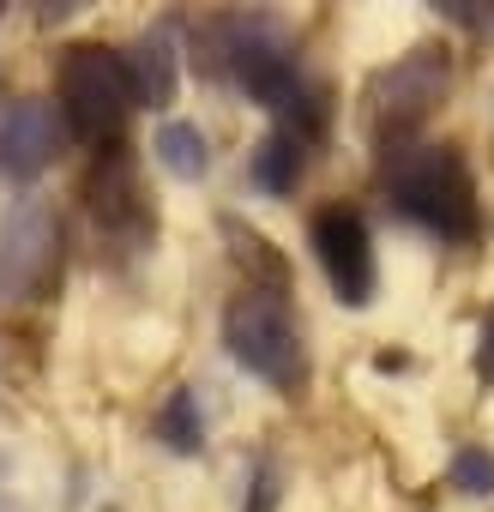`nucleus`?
<instances>
[{"instance_id": "nucleus-3", "label": "nucleus", "mask_w": 494, "mask_h": 512, "mask_svg": "<svg viewBox=\"0 0 494 512\" xmlns=\"http://www.w3.org/2000/svg\"><path fill=\"white\" fill-rule=\"evenodd\" d=\"M133 109H139V97H133V73H127L121 49L73 43L61 55V115L79 139H91V145L115 139Z\"/></svg>"}, {"instance_id": "nucleus-7", "label": "nucleus", "mask_w": 494, "mask_h": 512, "mask_svg": "<svg viewBox=\"0 0 494 512\" xmlns=\"http://www.w3.org/2000/svg\"><path fill=\"white\" fill-rule=\"evenodd\" d=\"M67 127L61 115L43 103V97H19L7 103V115H0V175H13V181H31L55 163Z\"/></svg>"}, {"instance_id": "nucleus-11", "label": "nucleus", "mask_w": 494, "mask_h": 512, "mask_svg": "<svg viewBox=\"0 0 494 512\" xmlns=\"http://www.w3.org/2000/svg\"><path fill=\"white\" fill-rule=\"evenodd\" d=\"M157 163L169 175H181V181H199L211 169V145H205V133L193 121H163L157 127Z\"/></svg>"}, {"instance_id": "nucleus-2", "label": "nucleus", "mask_w": 494, "mask_h": 512, "mask_svg": "<svg viewBox=\"0 0 494 512\" xmlns=\"http://www.w3.org/2000/svg\"><path fill=\"white\" fill-rule=\"evenodd\" d=\"M223 344H229V356L254 374V380H266L278 392H302L308 350H302V326H296V314H290V302H284L278 284H247L229 302Z\"/></svg>"}, {"instance_id": "nucleus-14", "label": "nucleus", "mask_w": 494, "mask_h": 512, "mask_svg": "<svg viewBox=\"0 0 494 512\" xmlns=\"http://www.w3.org/2000/svg\"><path fill=\"white\" fill-rule=\"evenodd\" d=\"M278 500H284V488H278V464H254V482H247V506L241 512H278Z\"/></svg>"}, {"instance_id": "nucleus-15", "label": "nucleus", "mask_w": 494, "mask_h": 512, "mask_svg": "<svg viewBox=\"0 0 494 512\" xmlns=\"http://www.w3.org/2000/svg\"><path fill=\"white\" fill-rule=\"evenodd\" d=\"M488 374H494V314H488V326H482V356H476Z\"/></svg>"}, {"instance_id": "nucleus-12", "label": "nucleus", "mask_w": 494, "mask_h": 512, "mask_svg": "<svg viewBox=\"0 0 494 512\" xmlns=\"http://www.w3.org/2000/svg\"><path fill=\"white\" fill-rule=\"evenodd\" d=\"M157 440H163L169 452H181V458H193V452L205 446V422H199V398H193V386L169 392V404L157 410Z\"/></svg>"}, {"instance_id": "nucleus-8", "label": "nucleus", "mask_w": 494, "mask_h": 512, "mask_svg": "<svg viewBox=\"0 0 494 512\" xmlns=\"http://www.w3.org/2000/svg\"><path fill=\"white\" fill-rule=\"evenodd\" d=\"M91 217H97V229H109V235H121L133 247L151 235V205L139 193V169H133L127 151L97 157V169H91Z\"/></svg>"}, {"instance_id": "nucleus-1", "label": "nucleus", "mask_w": 494, "mask_h": 512, "mask_svg": "<svg viewBox=\"0 0 494 512\" xmlns=\"http://www.w3.org/2000/svg\"><path fill=\"white\" fill-rule=\"evenodd\" d=\"M386 193L416 229L440 241H476L482 229L476 175L458 145H410V139L386 145Z\"/></svg>"}, {"instance_id": "nucleus-9", "label": "nucleus", "mask_w": 494, "mask_h": 512, "mask_svg": "<svg viewBox=\"0 0 494 512\" xmlns=\"http://www.w3.org/2000/svg\"><path fill=\"white\" fill-rule=\"evenodd\" d=\"M121 61H127V73H133V97H139L145 109H169V103H175L181 73H175V49H169V37H163V31L139 37V43H133V55H121Z\"/></svg>"}, {"instance_id": "nucleus-4", "label": "nucleus", "mask_w": 494, "mask_h": 512, "mask_svg": "<svg viewBox=\"0 0 494 512\" xmlns=\"http://www.w3.org/2000/svg\"><path fill=\"white\" fill-rule=\"evenodd\" d=\"M55 278H61V217L49 199L25 193L0 217V308L43 302Z\"/></svg>"}, {"instance_id": "nucleus-6", "label": "nucleus", "mask_w": 494, "mask_h": 512, "mask_svg": "<svg viewBox=\"0 0 494 512\" xmlns=\"http://www.w3.org/2000/svg\"><path fill=\"white\" fill-rule=\"evenodd\" d=\"M314 253L326 266V284L344 308H368L374 290H380V266H374V235H368V217L356 205H326L314 211Z\"/></svg>"}, {"instance_id": "nucleus-10", "label": "nucleus", "mask_w": 494, "mask_h": 512, "mask_svg": "<svg viewBox=\"0 0 494 512\" xmlns=\"http://www.w3.org/2000/svg\"><path fill=\"white\" fill-rule=\"evenodd\" d=\"M302 163H308V139H296L290 127H272L254 151V187L266 193H296L302 181Z\"/></svg>"}, {"instance_id": "nucleus-13", "label": "nucleus", "mask_w": 494, "mask_h": 512, "mask_svg": "<svg viewBox=\"0 0 494 512\" xmlns=\"http://www.w3.org/2000/svg\"><path fill=\"white\" fill-rule=\"evenodd\" d=\"M452 488H464V494H494V452H488V446H458V458H452Z\"/></svg>"}, {"instance_id": "nucleus-5", "label": "nucleus", "mask_w": 494, "mask_h": 512, "mask_svg": "<svg viewBox=\"0 0 494 512\" xmlns=\"http://www.w3.org/2000/svg\"><path fill=\"white\" fill-rule=\"evenodd\" d=\"M446 91H452V61H446V49H410L404 61H392V67H380V73L368 79L374 133H380L386 145L410 139V133L446 103Z\"/></svg>"}]
</instances>
